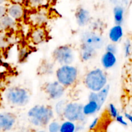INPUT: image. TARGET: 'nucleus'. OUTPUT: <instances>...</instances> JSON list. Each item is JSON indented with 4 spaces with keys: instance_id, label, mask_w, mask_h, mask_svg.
<instances>
[{
    "instance_id": "obj_1",
    "label": "nucleus",
    "mask_w": 132,
    "mask_h": 132,
    "mask_svg": "<svg viewBox=\"0 0 132 132\" xmlns=\"http://www.w3.org/2000/svg\"><path fill=\"white\" fill-rule=\"evenodd\" d=\"M27 115L32 125L36 126H44L52 119L54 112L48 106L36 105L28 110Z\"/></svg>"
},
{
    "instance_id": "obj_2",
    "label": "nucleus",
    "mask_w": 132,
    "mask_h": 132,
    "mask_svg": "<svg viewBox=\"0 0 132 132\" xmlns=\"http://www.w3.org/2000/svg\"><path fill=\"white\" fill-rule=\"evenodd\" d=\"M108 78L104 71L95 68L89 71L85 76L84 84L91 92H98L107 85Z\"/></svg>"
},
{
    "instance_id": "obj_3",
    "label": "nucleus",
    "mask_w": 132,
    "mask_h": 132,
    "mask_svg": "<svg viewBox=\"0 0 132 132\" xmlns=\"http://www.w3.org/2000/svg\"><path fill=\"white\" fill-rule=\"evenodd\" d=\"M5 98L7 103L15 106H24L30 99L29 92L26 88L21 86L10 87L5 91Z\"/></svg>"
},
{
    "instance_id": "obj_4",
    "label": "nucleus",
    "mask_w": 132,
    "mask_h": 132,
    "mask_svg": "<svg viewBox=\"0 0 132 132\" xmlns=\"http://www.w3.org/2000/svg\"><path fill=\"white\" fill-rule=\"evenodd\" d=\"M78 75L77 68L72 64H63L55 71L57 81L65 88L74 85L77 81Z\"/></svg>"
},
{
    "instance_id": "obj_5",
    "label": "nucleus",
    "mask_w": 132,
    "mask_h": 132,
    "mask_svg": "<svg viewBox=\"0 0 132 132\" xmlns=\"http://www.w3.org/2000/svg\"><path fill=\"white\" fill-rule=\"evenodd\" d=\"M53 59L59 64H72L75 60V52L73 48L68 45H61L55 48L52 52Z\"/></svg>"
},
{
    "instance_id": "obj_6",
    "label": "nucleus",
    "mask_w": 132,
    "mask_h": 132,
    "mask_svg": "<svg viewBox=\"0 0 132 132\" xmlns=\"http://www.w3.org/2000/svg\"><path fill=\"white\" fill-rule=\"evenodd\" d=\"M82 104L77 102L67 103L63 116L68 121L73 122H83L86 119V116L82 112Z\"/></svg>"
},
{
    "instance_id": "obj_7",
    "label": "nucleus",
    "mask_w": 132,
    "mask_h": 132,
    "mask_svg": "<svg viewBox=\"0 0 132 132\" xmlns=\"http://www.w3.org/2000/svg\"><path fill=\"white\" fill-rule=\"evenodd\" d=\"M44 90L51 100H59L65 94L66 88L57 81H51L45 84Z\"/></svg>"
},
{
    "instance_id": "obj_8",
    "label": "nucleus",
    "mask_w": 132,
    "mask_h": 132,
    "mask_svg": "<svg viewBox=\"0 0 132 132\" xmlns=\"http://www.w3.org/2000/svg\"><path fill=\"white\" fill-rule=\"evenodd\" d=\"M104 39L100 35L94 32H85L81 36V44L95 50L101 48L104 45Z\"/></svg>"
},
{
    "instance_id": "obj_9",
    "label": "nucleus",
    "mask_w": 132,
    "mask_h": 132,
    "mask_svg": "<svg viewBox=\"0 0 132 132\" xmlns=\"http://www.w3.org/2000/svg\"><path fill=\"white\" fill-rule=\"evenodd\" d=\"M16 121L15 116L10 112H0V131H9L14 126Z\"/></svg>"
},
{
    "instance_id": "obj_10",
    "label": "nucleus",
    "mask_w": 132,
    "mask_h": 132,
    "mask_svg": "<svg viewBox=\"0 0 132 132\" xmlns=\"http://www.w3.org/2000/svg\"><path fill=\"white\" fill-rule=\"evenodd\" d=\"M24 14V7L22 4L12 3L7 6V15L15 21L20 20Z\"/></svg>"
},
{
    "instance_id": "obj_11",
    "label": "nucleus",
    "mask_w": 132,
    "mask_h": 132,
    "mask_svg": "<svg viewBox=\"0 0 132 132\" xmlns=\"http://www.w3.org/2000/svg\"><path fill=\"white\" fill-rule=\"evenodd\" d=\"M75 18L77 24L81 27L87 25L90 23L91 19L89 11L83 7H79L77 9L75 13Z\"/></svg>"
},
{
    "instance_id": "obj_12",
    "label": "nucleus",
    "mask_w": 132,
    "mask_h": 132,
    "mask_svg": "<svg viewBox=\"0 0 132 132\" xmlns=\"http://www.w3.org/2000/svg\"><path fill=\"white\" fill-rule=\"evenodd\" d=\"M29 21L35 27H43L48 21L47 14L44 10H40L31 14L29 16Z\"/></svg>"
},
{
    "instance_id": "obj_13",
    "label": "nucleus",
    "mask_w": 132,
    "mask_h": 132,
    "mask_svg": "<svg viewBox=\"0 0 132 132\" xmlns=\"http://www.w3.org/2000/svg\"><path fill=\"white\" fill-rule=\"evenodd\" d=\"M46 30L42 27H35L30 34V40L34 45H38L46 40Z\"/></svg>"
},
{
    "instance_id": "obj_14",
    "label": "nucleus",
    "mask_w": 132,
    "mask_h": 132,
    "mask_svg": "<svg viewBox=\"0 0 132 132\" xmlns=\"http://www.w3.org/2000/svg\"><path fill=\"white\" fill-rule=\"evenodd\" d=\"M101 63L104 69L109 70L113 68L117 63V57L115 54L106 52L101 58Z\"/></svg>"
},
{
    "instance_id": "obj_15",
    "label": "nucleus",
    "mask_w": 132,
    "mask_h": 132,
    "mask_svg": "<svg viewBox=\"0 0 132 132\" xmlns=\"http://www.w3.org/2000/svg\"><path fill=\"white\" fill-rule=\"evenodd\" d=\"M123 37V28L120 24H116L110 29L108 37L113 43L119 42Z\"/></svg>"
},
{
    "instance_id": "obj_16",
    "label": "nucleus",
    "mask_w": 132,
    "mask_h": 132,
    "mask_svg": "<svg viewBox=\"0 0 132 132\" xmlns=\"http://www.w3.org/2000/svg\"><path fill=\"white\" fill-rule=\"evenodd\" d=\"M97 54V50L90 46L81 45V59L82 61H88L92 59Z\"/></svg>"
},
{
    "instance_id": "obj_17",
    "label": "nucleus",
    "mask_w": 132,
    "mask_h": 132,
    "mask_svg": "<svg viewBox=\"0 0 132 132\" xmlns=\"http://www.w3.org/2000/svg\"><path fill=\"white\" fill-rule=\"evenodd\" d=\"M101 109V107L99 103L94 101H88L86 104L82 106V112L85 116H89L94 115L99 112Z\"/></svg>"
},
{
    "instance_id": "obj_18",
    "label": "nucleus",
    "mask_w": 132,
    "mask_h": 132,
    "mask_svg": "<svg viewBox=\"0 0 132 132\" xmlns=\"http://www.w3.org/2000/svg\"><path fill=\"white\" fill-rule=\"evenodd\" d=\"M16 26V21L6 14L0 19V30L6 31L12 30Z\"/></svg>"
},
{
    "instance_id": "obj_19",
    "label": "nucleus",
    "mask_w": 132,
    "mask_h": 132,
    "mask_svg": "<svg viewBox=\"0 0 132 132\" xmlns=\"http://www.w3.org/2000/svg\"><path fill=\"white\" fill-rule=\"evenodd\" d=\"M113 19L116 24L121 25L124 21L125 16V9L122 6L117 5L113 8Z\"/></svg>"
},
{
    "instance_id": "obj_20",
    "label": "nucleus",
    "mask_w": 132,
    "mask_h": 132,
    "mask_svg": "<svg viewBox=\"0 0 132 132\" xmlns=\"http://www.w3.org/2000/svg\"><path fill=\"white\" fill-rule=\"evenodd\" d=\"M110 87L109 85H106L103 88L99 91L97 92V103L101 107L103 106V104L105 103L107 98H108V94L110 92Z\"/></svg>"
},
{
    "instance_id": "obj_21",
    "label": "nucleus",
    "mask_w": 132,
    "mask_h": 132,
    "mask_svg": "<svg viewBox=\"0 0 132 132\" xmlns=\"http://www.w3.org/2000/svg\"><path fill=\"white\" fill-rule=\"evenodd\" d=\"M77 125L73 121L67 120L60 125L59 132H76Z\"/></svg>"
},
{
    "instance_id": "obj_22",
    "label": "nucleus",
    "mask_w": 132,
    "mask_h": 132,
    "mask_svg": "<svg viewBox=\"0 0 132 132\" xmlns=\"http://www.w3.org/2000/svg\"><path fill=\"white\" fill-rule=\"evenodd\" d=\"M66 104H67V102L64 100L59 99L58 102H57L55 106V112L58 116H63Z\"/></svg>"
},
{
    "instance_id": "obj_23",
    "label": "nucleus",
    "mask_w": 132,
    "mask_h": 132,
    "mask_svg": "<svg viewBox=\"0 0 132 132\" xmlns=\"http://www.w3.org/2000/svg\"><path fill=\"white\" fill-rule=\"evenodd\" d=\"M30 6L34 9H39L46 5L47 0H28Z\"/></svg>"
},
{
    "instance_id": "obj_24",
    "label": "nucleus",
    "mask_w": 132,
    "mask_h": 132,
    "mask_svg": "<svg viewBox=\"0 0 132 132\" xmlns=\"http://www.w3.org/2000/svg\"><path fill=\"white\" fill-rule=\"evenodd\" d=\"M108 113H109L110 116L112 118L116 119V117L119 115L118 110H117L116 106L113 104V103H110V104H109V105H108Z\"/></svg>"
},
{
    "instance_id": "obj_25",
    "label": "nucleus",
    "mask_w": 132,
    "mask_h": 132,
    "mask_svg": "<svg viewBox=\"0 0 132 132\" xmlns=\"http://www.w3.org/2000/svg\"><path fill=\"white\" fill-rule=\"evenodd\" d=\"M60 124L57 121H52L48 125L49 132H59Z\"/></svg>"
},
{
    "instance_id": "obj_26",
    "label": "nucleus",
    "mask_w": 132,
    "mask_h": 132,
    "mask_svg": "<svg viewBox=\"0 0 132 132\" xmlns=\"http://www.w3.org/2000/svg\"><path fill=\"white\" fill-rule=\"evenodd\" d=\"M131 43L129 40H126L124 45V51H125V55L126 57H128L131 53Z\"/></svg>"
},
{
    "instance_id": "obj_27",
    "label": "nucleus",
    "mask_w": 132,
    "mask_h": 132,
    "mask_svg": "<svg viewBox=\"0 0 132 132\" xmlns=\"http://www.w3.org/2000/svg\"><path fill=\"white\" fill-rule=\"evenodd\" d=\"M117 51V47L116 45L113 43H109L106 46V52L113 53V54H116Z\"/></svg>"
},
{
    "instance_id": "obj_28",
    "label": "nucleus",
    "mask_w": 132,
    "mask_h": 132,
    "mask_svg": "<svg viewBox=\"0 0 132 132\" xmlns=\"http://www.w3.org/2000/svg\"><path fill=\"white\" fill-rule=\"evenodd\" d=\"M7 14V6L5 5H0V19Z\"/></svg>"
},
{
    "instance_id": "obj_29",
    "label": "nucleus",
    "mask_w": 132,
    "mask_h": 132,
    "mask_svg": "<svg viewBox=\"0 0 132 132\" xmlns=\"http://www.w3.org/2000/svg\"><path fill=\"white\" fill-rule=\"evenodd\" d=\"M99 119L98 118V117H96V118L94 119L93 120L92 122L90 123V126H89V129H90V130H94V129L97 126L98 124H99Z\"/></svg>"
},
{
    "instance_id": "obj_30",
    "label": "nucleus",
    "mask_w": 132,
    "mask_h": 132,
    "mask_svg": "<svg viewBox=\"0 0 132 132\" xmlns=\"http://www.w3.org/2000/svg\"><path fill=\"white\" fill-rule=\"evenodd\" d=\"M116 121L119 122V123H120L121 125H123V126H127L128 125L127 122H126V121H125V119H124L123 116H121V115H118V116L116 117Z\"/></svg>"
},
{
    "instance_id": "obj_31",
    "label": "nucleus",
    "mask_w": 132,
    "mask_h": 132,
    "mask_svg": "<svg viewBox=\"0 0 132 132\" xmlns=\"http://www.w3.org/2000/svg\"><path fill=\"white\" fill-rule=\"evenodd\" d=\"M125 117H126V118L128 120H129V121H130V122H131V123H132V116H131V115L129 114V113H126L125 114Z\"/></svg>"
},
{
    "instance_id": "obj_32",
    "label": "nucleus",
    "mask_w": 132,
    "mask_h": 132,
    "mask_svg": "<svg viewBox=\"0 0 132 132\" xmlns=\"http://www.w3.org/2000/svg\"><path fill=\"white\" fill-rule=\"evenodd\" d=\"M9 0H0V5H5Z\"/></svg>"
},
{
    "instance_id": "obj_33",
    "label": "nucleus",
    "mask_w": 132,
    "mask_h": 132,
    "mask_svg": "<svg viewBox=\"0 0 132 132\" xmlns=\"http://www.w3.org/2000/svg\"><path fill=\"white\" fill-rule=\"evenodd\" d=\"M23 0H13V3H16L21 4Z\"/></svg>"
},
{
    "instance_id": "obj_34",
    "label": "nucleus",
    "mask_w": 132,
    "mask_h": 132,
    "mask_svg": "<svg viewBox=\"0 0 132 132\" xmlns=\"http://www.w3.org/2000/svg\"><path fill=\"white\" fill-rule=\"evenodd\" d=\"M112 1H113V2H114V1H117V0H112Z\"/></svg>"
},
{
    "instance_id": "obj_35",
    "label": "nucleus",
    "mask_w": 132,
    "mask_h": 132,
    "mask_svg": "<svg viewBox=\"0 0 132 132\" xmlns=\"http://www.w3.org/2000/svg\"><path fill=\"white\" fill-rule=\"evenodd\" d=\"M123 1H125H125H127V0H123Z\"/></svg>"
},
{
    "instance_id": "obj_36",
    "label": "nucleus",
    "mask_w": 132,
    "mask_h": 132,
    "mask_svg": "<svg viewBox=\"0 0 132 132\" xmlns=\"http://www.w3.org/2000/svg\"><path fill=\"white\" fill-rule=\"evenodd\" d=\"M38 132H45V131H38Z\"/></svg>"
}]
</instances>
